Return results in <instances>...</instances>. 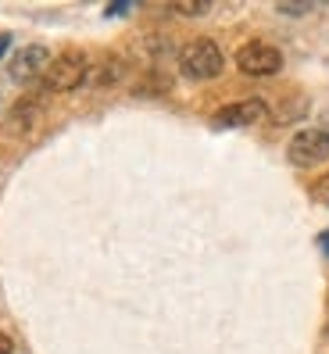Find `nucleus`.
Segmentation results:
<instances>
[{
	"instance_id": "1",
	"label": "nucleus",
	"mask_w": 329,
	"mask_h": 354,
	"mask_svg": "<svg viewBox=\"0 0 329 354\" xmlns=\"http://www.w3.org/2000/svg\"><path fill=\"white\" fill-rule=\"evenodd\" d=\"M179 68H182L187 79H197V82L215 79L225 68V54H222V47L215 44V39L197 36V39H190V44L179 50Z\"/></svg>"
},
{
	"instance_id": "2",
	"label": "nucleus",
	"mask_w": 329,
	"mask_h": 354,
	"mask_svg": "<svg viewBox=\"0 0 329 354\" xmlns=\"http://www.w3.org/2000/svg\"><path fill=\"white\" fill-rule=\"evenodd\" d=\"M90 75V57L79 54V50H68L61 57H50V65L44 72V90L47 93H68V90H79Z\"/></svg>"
},
{
	"instance_id": "3",
	"label": "nucleus",
	"mask_w": 329,
	"mask_h": 354,
	"mask_svg": "<svg viewBox=\"0 0 329 354\" xmlns=\"http://www.w3.org/2000/svg\"><path fill=\"white\" fill-rule=\"evenodd\" d=\"M236 68L243 75H254V79H265V75H276L283 68V54L279 47L265 44V39H251L236 50Z\"/></svg>"
},
{
	"instance_id": "4",
	"label": "nucleus",
	"mask_w": 329,
	"mask_h": 354,
	"mask_svg": "<svg viewBox=\"0 0 329 354\" xmlns=\"http://www.w3.org/2000/svg\"><path fill=\"white\" fill-rule=\"evenodd\" d=\"M286 158L297 169H315V165L329 161V133L326 129H301L290 140V147H286Z\"/></svg>"
},
{
	"instance_id": "5",
	"label": "nucleus",
	"mask_w": 329,
	"mask_h": 354,
	"mask_svg": "<svg viewBox=\"0 0 329 354\" xmlns=\"http://www.w3.org/2000/svg\"><path fill=\"white\" fill-rule=\"evenodd\" d=\"M47 65H50V50H47L44 44H29V47H22V50L11 54L8 75H11L15 82H32V79H44Z\"/></svg>"
},
{
	"instance_id": "6",
	"label": "nucleus",
	"mask_w": 329,
	"mask_h": 354,
	"mask_svg": "<svg viewBox=\"0 0 329 354\" xmlns=\"http://www.w3.org/2000/svg\"><path fill=\"white\" fill-rule=\"evenodd\" d=\"M269 115V104L258 100V97H247V100H236V104H225V108L215 111V126L218 129H243V126H254Z\"/></svg>"
},
{
	"instance_id": "7",
	"label": "nucleus",
	"mask_w": 329,
	"mask_h": 354,
	"mask_svg": "<svg viewBox=\"0 0 329 354\" xmlns=\"http://www.w3.org/2000/svg\"><path fill=\"white\" fill-rule=\"evenodd\" d=\"M39 111H44V104H39L36 97H22L11 108V115H8V129L11 133H26V129H32L36 126V118H39Z\"/></svg>"
},
{
	"instance_id": "8",
	"label": "nucleus",
	"mask_w": 329,
	"mask_h": 354,
	"mask_svg": "<svg viewBox=\"0 0 329 354\" xmlns=\"http://www.w3.org/2000/svg\"><path fill=\"white\" fill-rule=\"evenodd\" d=\"M126 75V65H122L118 57H104L100 65H90V75H86V82L90 86H100V90H108V86H115V82Z\"/></svg>"
},
{
	"instance_id": "9",
	"label": "nucleus",
	"mask_w": 329,
	"mask_h": 354,
	"mask_svg": "<svg viewBox=\"0 0 329 354\" xmlns=\"http://www.w3.org/2000/svg\"><path fill=\"white\" fill-rule=\"evenodd\" d=\"M172 11H176V15H187V18H197V15H208L212 4H208V0H197V4H187V0H179V4H172Z\"/></svg>"
},
{
	"instance_id": "10",
	"label": "nucleus",
	"mask_w": 329,
	"mask_h": 354,
	"mask_svg": "<svg viewBox=\"0 0 329 354\" xmlns=\"http://www.w3.org/2000/svg\"><path fill=\"white\" fill-rule=\"evenodd\" d=\"M312 194H315V201H319V204H326V207H329V172L312 186Z\"/></svg>"
},
{
	"instance_id": "11",
	"label": "nucleus",
	"mask_w": 329,
	"mask_h": 354,
	"mask_svg": "<svg viewBox=\"0 0 329 354\" xmlns=\"http://www.w3.org/2000/svg\"><path fill=\"white\" fill-rule=\"evenodd\" d=\"M279 11L283 15H308V11H312V4H286V0H283Z\"/></svg>"
},
{
	"instance_id": "12",
	"label": "nucleus",
	"mask_w": 329,
	"mask_h": 354,
	"mask_svg": "<svg viewBox=\"0 0 329 354\" xmlns=\"http://www.w3.org/2000/svg\"><path fill=\"white\" fill-rule=\"evenodd\" d=\"M11 351H15L11 337H4V333H0V354H11Z\"/></svg>"
},
{
	"instance_id": "13",
	"label": "nucleus",
	"mask_w": 329,
	"mask_h": 354,
	"mask_svg": "<svg viewBox=\"0 0 329 354\" xmlns=\"http://www.w3.org/2000/svg\"><path fill=\"white\" fill-rule=\"evenodd\" d=\"M126 11H129V4H111V8H108L111 18H115V15H126Z\"/></svg>"
},
{
	"instance_id": "14",
	"label": "nucleus",
	"mask_w": 329,
	"mask_h": 354,
	"mask_svg": "<svg viewBox=\"0 0 329 354\" xmlns=\"http://www.w3.org/2000/svg\"><path fill=\"white\" fill-rule=\"evenodd\" d=\"M8 47H11V36H0V57L8 54Z\"/></svg>"
}]
</instances>
